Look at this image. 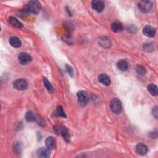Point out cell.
<instances>
[{"mask_svg": "<svg viewBox=\"0 0 158 158\" xmlns=\"http://www.w3.org/2000/svg\"><path fill=\"white\" fill-rule=\"evenodd\" d=\"M98 81L101 83H102V84H103L106 86H109L111 83L110 77L108 76H107L106 74H104V73H102L100 76H99Z\"/></svg>", "mask_w": 158, "mask_h": 158, "instance_id": "obj_12", "label": "cell"}, {"mask_svg": "<svg viewBox=\"0 0 158 158\" xmlns=\"http://www.w3.org/2000/svg\"><path fill=\"white\" fill-rule=\"evenodd\" d=\"M25 119L27 122H32L36 120V116L32 111H29V112H27L25 114Z\"/></svg>", "mask_w": 158, "mask_h": 158, "instance_id": "obj_19", "label": "cell"}, {"mask_svg": "<svg viewBox=\"0 0 158 158\" xmlns=\"http://www.w3.org/2000/svg\"><path fill=\"white\" fill-rule=\"evenodd\" d=\"M91 7L98 13H101L105 9V3L101 0H94L91 2Z\"/></svg>", "mask_w": 158, "mask_h": 158, "instance_id": "obj_7", "label": "cell"}, {"mask_svg": "<svg viewBox=\"0 0 158 158\" xmlns=\"http://www.w3.org/2000/svg\"><path fill=\"white\" fill-rule=\"evenodd\" d=\"M148 91L150 93V94L154 96H156L158 95V89L156 85L151 83L148 86Z\"/></svg>", "mask_w": 158, "mask_h": 158, "instance_id": "obj_17", "label": "cell"}, {"mask_svg": "<svg viewBox=\"0 0 158 158\" xmlns=\"http://www.w3.org/2000/svg\"><path fill=\"white\" fill-rule=\"evenodd\" d=\"M110 108L112 112L116 114H119L122 111V106L120 101L117 98H114L110 102Z\"/></svg>", "mask_w": 158, "mask_h": 158, "instance_id": "obj_1", "label": "cell"}, {"mask_svg": "<svg viewBox=\"0 0 158 158\" xmlns=\"http://www.w3.org/2000/svg\"><path fill=\"white\" fill-rule=\"evenodd\" d=\"M43 82H44V85L46 87V88L48 90V91L50 93L53 92V87L52 85L51 84V83L48 80V79L46 78L43 79Z\"/></svg>", "mask_w": 158, "mask_h": 158, "instance_id": "obj_21", "label": "cell"}, {"mask_svg": "<svg viewBox=\"0 0 158 158\" xmlns=\"http://www.w3.org/2000/svg\"><path fill=\"white\" fill-rule=\"evenodd\" d=\"M19 62L22 65H27L31 62L32 58L31 56L26 53H21L18 56Z\"/></svg>", "mask_w": 158, "mask_h": 158, "instance_id": "obj_6", "label": "cell"}, {"mask_svg": "<svg viewBox=\"0 0 158 158\" xmlns=\"http://www.w3.org/2000/svg\"><path fill=\"white\" fill-rule=\"evenodd\" d=\"M138 7L141 12L143 13H148L151 11L153 8V4L150 1L143 0V1H139Z\"/></svg>", "mask_w": 158, "mask_h": 158, "instance_id": "obj_3", "label": "cell"}, {"mask_svg": "<svg viewBox=\"0 0 158 158\" xmlns=\"http://www.w3.org/2000/svg\"><path fill=\"white\" fill-rule=\"evenodd\" d=\"M58 132L60 133L61 134V135L62 136L64 140H66L67 142H70L69 132L68 131V128L66 127H64V126L58 127Z\"/></svg>", "mask_w": 158, "mask_h": 158, "instance_id": "obj_8", "label": "cell"}, {"mask_svg": "<svg viewBox=\"0 0 158 158\" xmlns=\"http://www.w3.org/2000/svg\"><path fill=\"white\" fill-rule=\"evenodd\" d=\"M99 44L101 46H103V48H109L111 45V42L109 39L104 37L103 39H101L99 42Z\"/></svg>", "mask_w": 158, "mask_h": 158, "instance_id": "obj_20", "label": "cell"}, {"mask_svg": "<svg viewBox=\"0 0 158 158\" xmlns=\"http://www.w3.org/2000/svg\"><path fill=\"white\" fill-rule=\"evenodd\" d=\"M111 30H112V31L115 33L120 32H122L123 30L122 24L119 22H113L112 24H111Z\"/></svg>", "mask_w": 158, "mask_h": 158, "instance_id": "obj_15", "label": "cell"}, {"mask_svg": "<svg viewBox=\"0 0 158 158\" xmlns=\"http://www.w3.org/2000/svg\"><path fill=\"white\" fill-rule=\"evenodd\" d=\"M56 116L59 117H66V114H65L64 111L63 110V108L61 106H59L56 109Z\"/></svg>", "mask_w": 158, "mask_h": 158, "instance_id": "obj_22", "label": "cell"}, {"mask_svg": "<svg viewBox=\"0 0 158 158\" xmlns=\"http://www.w3.org/2000/svg\"><path fill=\"white\" fill-rule=\"evenodd\" d=\"M41 9V4L38 1H31L27 4V11L33 14H39Z\"/></svg>", "mask_w": 158, "mask_h": 158, "instance_id": "obj_2", "label": "cell"}, {"mask_svg": "<svg viewBox=\"0 0 158 158\" xmlns=\"http://www.w3.org/2000/svg\"><path fill=\"white\" fill-rule=\"evenodd\" d=\"M46 146L50 150H53L56 148V142L55 139L52 137H48L46 140Z\"/></svg>", "mask_w": 158, "mask_h": 158, "instance_id": "obj_14", "label": "cell"}, {"mask_svg": "<svg viewBox=\"0 0 158 158\" xmlns=\"http://www.w3.org/2000/svg\"><path fill=\"white\" fill-rule=\"evenodd\" d=\"M136 151L138 154L142 156H144L147 154L148 151V147L143 144V143H139L136 146Z\"/></svg>", "mask_w": 158, "mask_h": 158, "instance_id": "obj_11", "label": "cell"}, {"mask_svg": "<svg viewBox=\"0 0 158 158\" xmlns=\"http://www.w3.org/2000/svg\"><path fill=\"white\" fill-rule=\"evenodd\" d=\"M50 150L47 148H40L36 152L37 156L42 158H48L50 156Z\"/></svg>", "mask_w": 158, "mask_h": 158, "instance_id": "obj_10", "label": "cell"}, {"mask_svg": "<svg viewBox=\"0 0 158 158\" xmlns=\"http://www.w3.org/2000/svg\"><path fill=\"white\" fill-rule=\"evenodd\" d=\"M143 33L146 36L150 37V38H153V37L155 36L156 30L153 27L148 25L144 27V29L143 30Z\"/></svg>", "mask_w": 158, "mask_h": 158, "instance_id": "obj_9", "label": "cell"}, {"mask_svg": "<svg viewBox=\"0 0 158 158\" xmlns=\"http://www.w3.org/2000/svg\"><path fill=\"white\" fill-rule=\"evenodd\" d=\"M136 71L140 76H144L146 73V69L142 66H138L136 68Z\"/></svg>", "mask_w": 158, "mask_h": 158, "instance_id": "obj_23", "label": "cell"}, {"mask_svg": "<svg viewBox=\"0 0 158 158\" xmlns=\"http://www.w3.org/2000/svg\"><path fill=\"white\" fill-rule=\"evenodd\" d=\"M27 81L24 79H18L14 82V87L17 90H24L27 88Z\"/></svg>", "mask_w": 158, "mask_h": 158, "instance_id": "obj_5", "label": "cell"}, {"mask_svg": "<svg viewBox=\"0 0 158 158\" xmlns=\"http://www.w3.org/2000/svg\"><path fill=\"white\" fill-rule=\"evenodd\" d=\"M9 42L12 46L16 48L21 47V45H22V42L21 40L16 36H11L9 40Z\"/></svg>", "mask_w": 158, "mask_h": 158, "instance_id": "obj_13", "label": "cell"}, {"mask_svg": "<svg viewBox=\"0 0 158 158\" xmlns=\"http://www.w3.org/2000/svg\"><path fill=\"white\" fill-rule=\"evenodd\" d=\"M117 68L121 71H127L128 69V64L125 60H120L117 64Z\"/></svg>", "mask_w": 158, "mask_h": 158, "instance_id": "obj_16", "label": "cell"}, {"mask_svg": "<svg viewBox=\"0 0 158 158\" xmlns=\"http://www.w3.org/2000/svg\"><path fill=\"white\" fill-rule=\"evenodd\" d=\"M8 21L13 26H14L15 27L21 28L22 27V24L15 17H9V19H8Z\"/></svg>", "mask_w": 158, "mask_h": 158, "instance_id": "obj_18", "label": "cell"}, {"mask_svg": "<svg viewBox=\"0 0 158 158\" xmlns=\"http://www.w3.org/2000/svg\"><path fill=\"white\" fill-rule=\"evenodd\" d=\"M153 115L154 117L156 119H157V115H158V111H157V108L156 106L153 109Z\"/></svg>", "mask_w": 158, "mask_h": 158, "instance_id": "obj_24", "label": "cell"}, {"mask_svg": "<svg viewBox=\"0 0 158 158\" xmlns=\"http://www.w3.org/2000/svg\"><path fill=\"white\" fill-rule=\"evenodd\" d=\"M77 98L79 105L82 106H86L89 101V97L87 93L84 91H80L78 92Z\"/></svg>", "mask_w": 158, "mask_h": 158, "instance_id": "obj_4", "label": "cell"}, {"mask_svg": "<svg viewBox=\"0 0 158 158\" xmlns=\"http://www.w3.org/2000/svg\"><path fill=\"white\" fill-rule=\"evenodd\" d=\"M66 68H67V70H68V73L70 74V75L72 76V74H73V70H72V69L71 68L70 66H68V65L66 66Z\"/></svg>", "mask_w": 158, "mask_h": 158, "instance_id": "obj_25", "label": "cell"}]
</instances>
